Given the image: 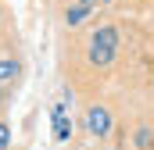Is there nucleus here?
Wrapping results in <instances>:
<instances>
[{"label": "nucleus", "mask_w": 154, "mask_h": 150, "mask_svg": "<svg viewBox=\"0 0 154 150\" xmlns=\"http://www.w3.org/2000/svg\"><path fill=\"white\" fill-rule=\"evenodd\" d=\"M22 75V64L14 61V57H0V86H7V82H14Z\"/></svg>", "instance_id": "obj_4"}, {"label": "nucleus", "mask_w": 154, "mask_h": 150, "mask_svg": "<svg viewBox=\"0 0 154 150\" xmlns=\"http://www.w3.org/2000/svg\"><path fill=\"white\" fill-rule=\"evenodd\" d=\"M86 132L97 136V140H104V136L111 132V111L100 107V104H93V107L86 111Z\"/></svg>", "instance_id": "obj_2"}, {"label": "nucleus", "mask_w": 154, "mask_h": 150, "mask_svg": "<svg viewBox=\"0 0 154 150\" xmlns=\"http://www.w3.org/2000/svg\"><path fill=\"white\" fill-rule=\"evenodd\" d=\"M50 122H54V143H68L72 140V122L65 118V104H57L50 111Z\"/></svg>", "instance_id": "obj_3"}, {"label": "nucleus", "mask_w": 154, "mask_h": 150, "mask_svg": "<svg viewBox=\"0 0 154 150\" xmlns=\"http://www.w3.org/2000/svg\"><path fill=\"white\" fill-rule=\"evenodd\" d=\"M115 50H118V29L115 25H100L93 32V39H90V64L108 68L115 61Z\"/></svg>", "instance_id": "obj_1"}, {"label": "nucleus", "mask_w": 154, "mask_h": 150, "mask_svg": "<svg viewBox=\"0 0 154 150\" xmlns=\"http://www.w3.org/2000/svg\"><path fill=\"white\" fill-rule=\"evenodd\" d=\"M7 147H11V125L0 122V150H7Z\"/></svg>", "instance_id": "obj_6"}, {"label": "nucleus", "mask_w": 154, "mask_h": 150, "mask_svg": "<svg viewBox=\"0 0 154 150\" xmlns=\"http://www.w3.org/2000/svg\"><path fill=\"white\" fill-rule=\"evenodd\" d=\"M90 11H93V7H86V4H72V7L65 11V22H68V25H79V22L90 18Z\"/></svg>", "instance_id": "obj_5"}, {"label": "nucleus", "mask_w": 154, "mask_h": 150, "mask_svg": "<svg viewBox=\"0 0 154 150\" xmlns=\"http://www.w3.org/2000/svg\"><path fill=\"white\" fill-rule=\"evenodd\" d=\"M0 104H4V86H0Z\"/></svg>", "instance_id": "obj_9"}, {"label": "nucleus", "mask_w": 154, "mask_h": 150, "mask_svg": "<svg viewBox=\"0 0 154 150\" xmlns=\"http://www.w3.org/2000/svg\"><path fill=\"white\" fill-rule=\"evenodd\" d=\"M147 143H151V129H140L136 132V147H147Z\"/></svg>", "instance_id": "obj_7"}, {"label": "nucleus", "mask_w": 154, "mask_h": 150, "mask_svg": "<svg viewBox=\"0 0 154 150\" xmlns=\"http://www.w3.org/2000/svg\"><path fill=\"white\" fill-rule=\"evenodd\" d=\"M100 4H115V0H100Z\"/></svg>", "instance_id": "obj_10"}, {"label": "nucleus", "mask_w": 154, "mask_h": 150, "mask_svg": "<svg viewBox=\"0 0 154 150\" xmlns=\"http://www.w3.org/2000/svg\"><path fill=\"white\" fill-rule=\"evenodd\" d=\"M68 4H86V7H93L97 0H68Z\"/></svg>", "instance_id": "obj_8"}]
</instances>
